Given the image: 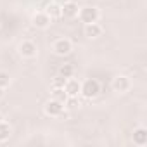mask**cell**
<instances>
[{
  "label": "cell",
  "instance_id": "6da1fadb",
  "mask_svg": "<svg viewBox=\"0 0 147 147\" xmlns=\"http://www.w3.org/2000/svg\"><path fill=\"white\" fill-rule=\"evenodd\" d=\"M100 92V85L97 80H85L82 83V88H80V94L85 97V99H95Z\"/></svg>",
  "mask_w": 147,
  "mask_h": 147
},
{
  "label": "cell",
  "instance_id": "7a4b0ae2",
  "mask_svg": "<svg viewBox=\"0 0 147 147\" xmlns=\"http://www.w3.org/2000/svg\"><path fill=\"white\" fill-rule=\"evenodd\" d=\"M78 18H80L82 23L90 24V23H97V21H99L100 12H99L97 7H90V5H88V7H82V9L78 11Z\"/></svg>",
  "mask_w": 147,
  "mask_h": 147
},
{
  "label": "cell",
  "instance_id": "3957f363",
  "mask_svg": "<svg viewBox=\"0 0 147 147\" xmlns=\"http://www.w3.org/2000/svg\"><path fill=\"white\" fill-rule=\"evenodd\" d=\"M18 52H19V55H21L23 59H33V57H36L38 49H36V43H35V42H31V40H24V42L19 43Z\"/></svg>",
  "mask_w": 147,
  "mask_h": 147
},
{
  "label": "cell",
  "instance_id": "277c9868",
  "mask_svg": "<svg viewBox=\"0 0 147 147\" xmlns=\"http://www.w3.org/2000/svg\"><path fill=\"white\" fill-rule=\"evenodd\" d=\"M43 111L47 116L50 118H61L62 113H64V102H59L55 99H50L45 106H43Z\"/></svg>",
  "mask_w": 147,
  "mask_h": 147
},
{
  "label": "cell",
  "instance_id": "5b68a950",
  "mask_svg": "<svg viewBox=\"0 0 147 147\" xmlns=\"http://www.w3.org/2000/svg\"><path fill=\"white\" fill-rule=\"evenodd\" d=\"M54 52L57 54V55H67V54H71V50H73V43H71V40H67V38H59V40H55L54 42Z\"/></svg>",
  "mask_w": 147,
  "mask_h": 147
},
{
  "label": "cell",
  "instance_id": "8992f818",
  "mask_svg": "<svg viewBox=\"0 0 147 147\" xmlns=\"http://www.w3.org/2000/svg\"><path fill=\"white\" fill-rule=\"evenodd\" d=\"M130 87H131V82H130V78H128V76L119 75V76H116V78L113 80V88H114V92L125 94V92H128V90H130Z\"/></svg>",
  "mask_w": 147,
  "mask_h": 147
},
{
  "label": "cell",
  "instance_id": "52a82bcc",
  "mask_svg": "<svg viewBox=\"0 0 147 147\" xmlns=\"http://www.w3.org/2000/svg\"><path fill=\"white\" fill-rule=\"evenodd\" d=\"M31 23H33V26H35V28L45 30V28H49V26H50L52 19L49 18V14H47V12H36V14L33 16V19H31Z\"/></svg>",
  "mask_w": 147,
  "mask_h": 147
},
{
  "label": "cell",
  "instance_id": "ba28073f",
  "mask_svg": "<svg viewBox=\"0 0 147 147\" xmlns=\"http://www.w3.org/2000/svg\"><path fill=\"white\" fill-rule=\"evenodd\" d=\"M80 88H82V83H80L78 80L67 78L66 83H64V90H66L67 97H78V95H80Z\"/></svg>",
  "mask_w": 147,
  "mask_h": 147
},
{
  "label": "cell",
  "instance_id": "9c48e42d",
  "mask_svg": "<svg viewBox=\"0 0 147 147\" xmlns=\"http://www.w3.org/2000/svg\"><path fill=\"white\" fill-rule=\"evenodd\" d=\"M78 11H80V7L75 2H66L64 5H61V16L62 18H67V19L76 18L78 16Z\"/></svg>",
  "mask_w": 147,
  "mask_h": 147
},
{
  "label": "cell",
  "instance_id": "30bf717a",
  "mask_svg": "<svg viewBox=\"0 0 147 147\" xmlns=\"http://www.w3.org/2000/svg\"><path fill=\"white\" fill-rule=\"evenodd\" d=\"M133 144L138 145V147L147 145V130L144 126H138V128L133 130Z\"/></svg>",
  "mask_w": 147,
  "mask_h": 147
},
{
  "label": "cell",
  "instance_id": "8fae6325",
  "mask_svg": "<svg viewBox=\"0 0 147 147\" xmlns=\"http://www.w3.org/2000/svg\"><path fill=\"white\" fill-rule=\"evenodd\" d=\"M102 35V26L97 24V23H90V24H85V36L87 38H99Z\"/></svg>",
  "mask_w": 147,
  "mask_h": 147
},
{
  "label": "cell",
  "instance_id": "7c38bea8",
  "mask_svg": "<svg viewBox=\"0 0 147 147\" xmlns=\"http://www.w3.org/2000/svg\"><path fill=\"white\" fill-rule=\"evenodd\" d=\"M57 75L59 76H62V78H73V75H75V66L73 64H62L61 67H59V71H57Z\"/></svg>",
  "mask_w": 147,
  "mask_h": 147
},
{
  "label": "cell",
  "instance_id": "4fadbf2b",
  "mask_svg": "<svg viewBox=\"0 0 147 147\" xmlns=\"http://www.w3.org/2000/svg\"><path fill=\"white\" fill-rule=\"evenodd\" d=\"M11 133H12V130H11L9 123H5V121H2V119H0V142H5V140H9Z\"/></svg>",
  "mask_w": 147,
  "mask_h": 147
},
{
  "label": "cell",
  "instance_id": "5bb4252c",
  "mask_svg": "<svg viewBox=\"0 0 147 147\" xmlns=\"http://www.w3.org/2000/svg\"><path fill=\"white\" fill-rule=\"evenodd\" d=\"M52 99H55V100H59V102H64V100L67 99V94H66L64 87H54V88H52Z\"/></svg>",
  "mask_w": 147,
  "mask_h": 147
},
{
  "label": "cell",
  "instance_id": "9a60e30c",
  "mask_svg": "<svg viewBox=\"0 0 147 147\" xmlns=\"http://www.w3.org/2000/svg\"><path fill=\"white\" fill-rule=\"evenodd\" d=\"M45 12L49 14V18H50V19L62 18V16H61V5H57V4H50V5L47 7V11H45Z\"/></svg>",
  "mask_w": 147,
  "mask_h": 147
},
{
  "label": "cell",
  "instance_id": "2e32d148",
  "mask_svg": "<svg viewBox=\"0 0 147 147\" xmlns=\"http://www.w3.org/2000/svg\"><path fill=\"white\" fill-rule=\"evenodd\" d=\"M9 85H11V76H9V73L0 71V88L5 90V88H9Z\"/></svg>",
  "mask_w": 147,
  "mask_h": 147
},
{
  "label": "cell",
  "instance_id": "e0dca14e",
  "mask_svg": "<svg viewBox=\"0 0 147 147\" xmlns=\"http://www.w3.org/2000/svg\"><path fill=\"white\" fill-rule=\"evenodd\" d=\"M78 106H80L78 97H67V99L64 100V109H75V107H78Z\"/></svg>",
  "mask_w": 147,
  "mask_h": 147
},
{
  "label": "cell",
  "instance_id": "ac0fdd59",
  "mask_svg": "<svg viewBox=\"0 0 147 147\" xmlns=\"http://www.w3.org/2000/svg\"><path fill=\"white\" fill-rule=\"evenodd\" d=\"M64 83H66V78H62V76H59V75H57V78H54L52 87H64Z\"/></svg>",
  "mask_w": 147,
  "mask_h": 147
},
{
  "label": "cell",
  "instance_id": "d6986e66",
  "mask_svg": "<svg viewBox=\"0 0 147 147\" xmlns=\"http://www.w3.org/2000/svg\"><path fill=\"white\" fill-rule=\"evenodd\" d=\"M0 119H2V118H0Z\"/></svg>",
  "mask_w": 147,
  "mask_h": 147
}]
</instances>
